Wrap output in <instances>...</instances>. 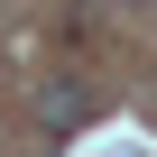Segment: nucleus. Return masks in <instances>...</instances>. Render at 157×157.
Returning a JSON list of instances; mask_svg holds the SVG:
<instances>
[{"mask_svg": "<svg viewBox=\"0 0 157 157\" xmlns=\"http://www.w3.org/2000/svg\"><path fill=\"white\" fill-rule=\"evenodd\" d=\"M37 111H46V129H83V120H93V83H74V74H56V83L37 93Z\"/></svg>", "mask_w": 157, "mask_h": 157, "instance_id": "obj_1", "label": "nucleus"}]
</instances>
